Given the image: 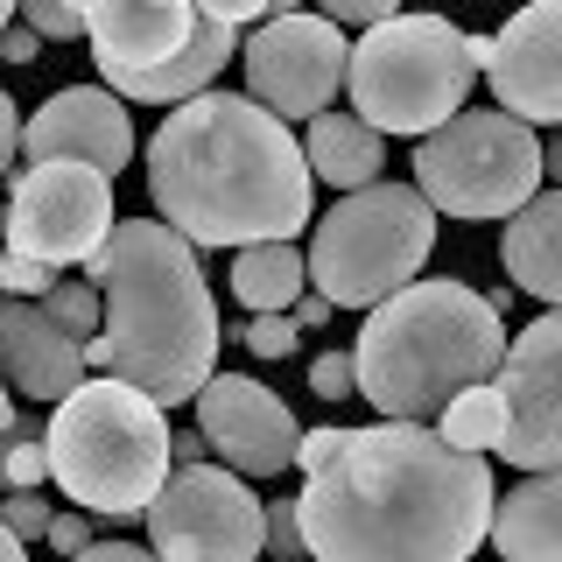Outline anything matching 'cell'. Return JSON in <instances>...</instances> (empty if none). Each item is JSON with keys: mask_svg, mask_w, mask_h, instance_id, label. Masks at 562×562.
I'll return each instance as SVG.
<instances>
[{"mask_svg": "<svg viewBox=\"0 0 562 562\" xmlns=\"http://www.w3.org/2000/svg\"><path fill=\"white\" fill-rule=\"evenodd\" d=\"M499 408H506V464L520 471H555L562 464V316L541 310L535 324L506 345L499 373Z\"/></svg>", "mask_w": 562, "mask_h": 562, "instance_id": "12", "label": "cell"}, {"mask_svg": "<svg viewBox=\"0 0 562 562\" xmlns=\"http://www.w3.org/2000/svg\"><path fill=\"white\" fill-rule=\"evenodd\" d=\"M148 198L183 246L295 239L316 211L303 140L246 92H198L169 105L148 140Z\"/></svg>", "mask_w": 562, "mask_h": 562, "instance_id": "2", "label": "cell"}, {"mask_svg": "<svg viewBox=\"0 0 562 562\" xmlns=\"http://www.w3.org/2000/svg\"><path fill=\"white\" fill-rule=\"evenodd\" d=\"M49 268H35V260H22V254H0V295H14V303H43L49 295Z\"/></svg>", "mask_w": 562, "mask_h": 562, "instance_id": "29", "label": "cell"}, {"mask_svg": "<svg viewBox=\"0 0 562 562\" xmlns=\"http://www.w3.org/2000/svg\"><path fill=\"white\" fill-rule=\"evenodd\" d=\"M113 233V183L85 162H35L8 190V254L35 268H70L92 260Z\"/></svg>", "mask_w": 562, "mask_h": 562, "instance_id": "10", "label": "cell"}, {"mask_svg": "<svg viewBox=\"0 0 562 562\" xmlns=\"http://www.w3.org/2000/svg\"><path fill=\"white\" fill-rule=\"evenodd\" d=\"M8 22H14V8H8V0H0V29H8Z\"/></svg>", "mask_w": 562, "mask_h": 562, "instance_id": "40", "label": "cell"}, {"mask_svg": "<svg viewBox=\"0 0 562 562\" xmlns=\"http://www.w3.org/2000/svg\"><path fill=\"white\" fill-rule=\"evenodd\" d=\"M49 514H57V506H49L43 492H8V499H0V527H8V535L22 541V549L49 535Z\"/></svg>", "mask_w": 562, "mask_h": 562, "instance_id": "27", "label": "cell"}, {"mask_svg": "<svg viewBox=\"0 0 562 562\" xmlns=\"http://www.w3.org/2000/svg\"><path fill=\"white\" fill-rule=\"evenodd\" d=\"M204 436L198 429H169V471H190V464H204Z\"/></svg>", "mask_w": 562, "mask_h": 562, "instance_id": "35", "label": "cell"}, {"mask_svg": "<svg viewBox=\"0 0 562 562\" xmlns=\"http://www.w3.org/2000/svg\"><path fill=\"white\" fill-rule=\"evenodd\" d=\"M485 535L506 562H562V479L555 471H527L506 499H492Z\"/></svg>", "mask_w": 562, "mask_h": 562, "instance_id": "19", "label": "cell"}, {"mask_svg": "<svg viewBox=\"0 0 562 562\" xmlns=\"http://www.w3.org/2000/svg\"><path fill=\"white\" fill-rule=\"evenodd\" d=\"M190 35H198L190 0H105V8H85V43H92V64L105 70L113 99L148 85L176 49H190Z\"/></svg>", "mask_w": 562, "mask_h": 562, "instance_id": "14", "label": "cell"}, {"mask_svg": "<svg viewBox=\"0 0 562 562\" xmlns=\"http://www.w3.org/2000/svg\"><path fill=\"white\" fill-rule=\"evenodd\" d=\"M0 499H8V492H0Z\"/></svg>", "mask_w": 562, "mask_h": 562, "instance_id": "41", "label": "cell"}, {"mask_svg": "<svg viewBox=\"0 0 562 562\" xmlns=\"http://www.w3.org/2000/svg\"><path fill=\"white\" fill-rule=\"evenodd\" d=\"M140 520L155 562H260V499L225 464L169 471Z\"/></svg>", "mask_w": 562, "mask_h": 562, "instance_id": "9", "label": "cell"}, {"mask_svg": "<svg viewBox=\"0 0 562 562\" xmlns=\"http://www.w3.org/2000/svg\"><path fill=\"white\" fill-rule=\"evenodd\" d=\"M429 246H436V211L408 183H366L316 218L303 274H310L316 303L373 310L422 274Z\"/></svg>", "mask_w": 562, "mask_h": 562, "instance_id": "7", "label": "cell"}, {"mask_svg": "<svg viewBox=\"0 0 562 562\" xmlns=\"http://www.w3.org/2000/svg\"><path fill=\"white\" fill-rule=\"evenodd\" d=\"M22 29L35 43H70V35H85V8H70V0H22Z\"/></svg>", "mask_w": 562, "mask_h": 562, "instance_id": "26", "label": "cell"}, {"mask_svg": "<svg viewBox=\"0 0 562 562\" xmlns=\"http://www.w3.org/2000/svg\"><path fill=\"white\" fill-rule=\"evenodd\" d=\"M198 436H204V450L225 457L233 479H281L295 464V443H303L281 394L246 373H211L198 386Z\"/></svg>", "mask_w": 562, "mask_h": 562, "instance_id": "13", "label": "cell"}, {"mask_svg": "<svg viewBox=\"0 0 562 562\" xmlns=\"http://www.w3.org/2000/svg\"><path fill=\"white\" fill-rule=\"evenodd\" d=\"M316 22H330V29H380V22H394V8L386 0H324V14Z\"/></svg>", "mask_w": 562, "mask_h": 562, "instance_id": "30", "label": "cell"}, {"mask_svg": "<svg viewBox=\"0 0 562 562\" xmlns=\"http://www.w3.org/2000/svg\"><path fill=\"white\" fill-rule=\"evenodd\" d=\"M70 562H155V549H140V541H92V549L70 555Z\"/></svg>", "mask_w": 562, "mask_h": 562, "instance_id": "34", "label": "cell"}, {"mask_svg": "<svg viewBox=\"0 0 562 562\" xmlns=\"http://www.w3.org/2000/svg\"><path fill=\"white\" fill-rule=\"evenodd\" d=\"M506 359V324L464 281H408L401 295L366 310L351 345V394H366L386 422L429 429L450 394L485 386Z\"/></svg>", "mask_w": 562, "mask_h": 562, "instance_id": "4", "label": "cell"}, {"mask_svg": "<svg viewBox=\"0 0 562 562\" xmlns=\"http://www.w3.org/2000/svg\"><path fill=\"white\" fill-rule=\"evenodd\" d=\"M303 169H310V183L324 176L330 190H366V183H380V169H386V140L366 127V120H351V113H316L310 120V140H303Z\"/></svg>", "mask_w": 562, "mask_h": 562, "instance_id": "20", "label": "cell"}, {"mask_svg": "<svg viewBox=\"0 0 562 562\" xmlns=\"http://www.w3.org/2000/svg\"><path fill=\"white\" fill-rule=\"evenodd\" d=\"M295 338H303V330H295L289 316H254V324L239 330V345L254 351V359H289V351H295Z\"/></svg>", "mask_w": 562, "mask_h": 562, "instance_id": "28", "label": "cell"}, {"mask_svg": "<svg viewBox=\"0 0 562 562\" xmlns=\"http://www.w3.org/2000/svg\"><path fill=\"white\" fill-rule=\"evenodd\" d=\"M0 380H8V394H29V401L57 408L70 386H85V345H70L43 316V303L0 295Z\"/></svg>", "mask_w": 562, "mask_h": 562, "instance_id": "17", "label": "cell"}, {"mask_svg": "<svg viewBox=\"0 0 562 562\" xmlns=\"http://www.w3.org/2000/svg\"><path fill=\"white\" fill-rule=\"evenodd\" d=\"M303 562H471L492 527V464L422 422L303 429Z\"/></svg>", "mask_w": 562, "mask_h": 562, "instance_id": "1", "label": "cell"}, {"mask_svg": "<svg viewBox=\"0 0 562 562\" xmlns=\"http://www.w3.org/2000/svg\"><path fill=\"white\" fill-rule=\"evenodd\" d=\"M43 316L64 330L70 345H92L99 338V289H85V281H49Z\"/></svg>", "mask_w": 562, "mask_h": 562, "instance_id": "24", "label": "cell"}, {"mask_svg": "<svg viewBox=\"0 0 562 562\" xmlns=\"http://www.w3.org/2000/svg\"><path fill=\"white\" fill-rule=\"evenodd\" d=\"M49 549H57V555H85V549H92V514H49Z\"/></svg>", "mask_w": 562, "mask_h": 562, "instance_id": "32", "label": "cell"}, {"mask_svg": "<svg viewBox=\"0 0 562 562\" xmlns=\"http://www.w3.org/2000/svg\"><path fill=\"white\" fill-rule=\"evenodd\" d=\"M0 485H8V492H43V485H49L43 429H35L29 415H14V436L0 443Z\"/></svg>", "mask_w": 562, "mask_h": 562, "instance_id": "23", "label": "cell"}, {"mask_svg": "<svg viewBox=\"0 0 562 562\" xmlns=\"http://www.w3.org/2000/svg\"><path fill=\"white\" fill-rule=\"evenodd\" d=\"M49 479L92 520H140L169 479V415L120 380H85L49 408Z\"/></svg>", "mask_w": 562, "mask_h": 562, "instance_id": "5", "label": "cell"}, {"mask_svg": "<svg viewBox=\"0 0 562 562\" xmlns=\"http://www.w3.org/2000/svg\"><path fill=\"white\" fill-rule=\"evenodd\" d=\"M345 57H351V43L330 22H316V14H268L254 35H239L246 99L260 113H274L281 127L330 113V99L345 85Z\"/></svg>", "mask_w": 562, "mask_h": 562, "instance_id": "11", "label": "cell"}, {"mask_svg": "<svg viewBox=\"0 0 562 562\" xmlns=\"http://www.w3.org/2000/svg\"><path fill=\"white\" fill-rule=\"evenodd\" d=\"M310 394L316 401H345L351 394V351H324V359H310Z\"/></svg>", "mask_w": 562, "mask_h": 562, "instance_id": "31", "label": "cell"}, {"mask_svg": "<svg viewBox=\"0 0 562 562\" xmlns=\"http://www.w3.org/2000/svg\"><path fill=\"white\" fill-rule=\"evenodd\" d=\"M0 562H29V549H22V541L8 535V527H0Z\"/></svg>", "mask_w": 562, "mask_h": 562, "instance_id": "39", "label": "cell"}, {"mask_svg": "<svg viewBox=\"0 0 562 562\" xmlns=\"http://www.w3.org/2000/svg\"><path fill=\"white\" fill-rule=\"evenodd\" d=\"M14 436V401H8V380H0V443Z\"/></svg>", "mask_w": 562, "mask_h": 562, "instance_id": "38", "label": "cell"}, {"mask_svg": "<svg viewBox=\"0 0 562 562\" xmlns=\"http://www.w3.org/2000/svg\"><path fill=\"white\" fill-rule=\"evenodd\" d=\"M85 289H99V338L85 366L148 394L155 408L198 401L218 373V303L198 268V246H183L162 218H113V233L85 260Z\"/></svg>", "mask_w": 562, "mask_h": 562, "instance_id": "3", "label": "cell"}, {"mask_svg": "<svg viewBox=\"0 0 562 562\" xmlns=\"http://www.w3.org/2000/svg\"><path fill=\"white\" fill-rule=\"evenodd\" d=\"M22 155V105H14L8 92H0V176H8V162Z\"/></svg>", "mask_w": 562, "mask_h": 562, "instance_id": "33", "label": "cell"}, {"mask_svg": "<svg viewBox=\"0 0 562 562\" xmlns=\"http://www.w3.org/2000/svg\"><path fill=\"white\" fill-rule=\"evenodd\" d=\"M485 78L499 92V113L520 120V127H555L562 120V8L555 0H535L527 14H514L499 35H492Z\"/></svg>", "mask_w": 562, "mask_h": 562, "instance_id": "15", "label": "cell"}, {"mask_svg": "<svg viewBox=\"0 0 562 562\" xmlns=\"http://www.w3.org/2000/svg\"><path fill=\"white\" fill-rule=\"evenodd\" d=\"M310 274H303V254L289 239H268V246H239L233 254V295L254 316H289L303 303Z\"/></svg>", "mask_w": 562, "mask_h": 562, "instance_id": "21", "label": "cell"}, {"mask_svg": "<svg viewBox=\"0 0 562 562\" xmlns=\"http://www.w3.org/2000/svg\"><path fill=\"white\" fill-rule=\"evenodd\" d=\"M436 436H443L450 450H499V436H506V408H499V386H464V394H450L443 401V415H436Z\"/></svg>", "mask_w": 562, "mask_h": 562, "instance_id": "22", "label": "cell"}, {"mask_svg": "<svg viewBox=\"0 0 562 562\" xmlns=\"http://www.w3.org/2000/svg\"><path fill=\"white\" fill-rule=\"evenodd\" d=\"M415 198L450 218H514L541 190V134L506 120L499 105L457 113L415 140Z\"/></svg>", "mask_w": 562, "mask_h": 562, "instance_id": "8", "label": "cell"}, {"mask_svg": "<svg viewBox=\"0 0 562 562\" xmlns=\"http://www.w3.org/2000/svg\"><path fill=\"white\" fill-rule=\"evenodd\" d=\"M499 260L514 274V289H527L541 310L562 303V190H535L514 218H506Z\"/></svg>", "mask_w": 562, "mask_h": 562, "instance_id": "18", "label": "cell"}, {"mask_svg": "<svg viewBox=\"0 0 562 562\" xmlns=\"http://www.w3.org/2000/svg\"><path fill=\"white\" fill-rule=\"evenodd\" d=\"M289 324H295V330H324V324H330V303H316V295H303Z\"/></svg>", "mask_w": 562, "mask_h": 562, "instance_id": "37", "label": "cell"}, {"mask_svg": "<svg viewBox=\"0 0 562 562\" xmlns=\"http://www.w3.org/2000/svg\"><path fill=\"white\" fill-rule=\"evenodd\" d=\"M345 85H351V120H366L380 140L386 134L422 140L464 113L479 64L464 49V29L436 22V14H394L351 43Z\"/></svg>", "mask_w": 562, "mask_h": 562, "instance_id": "6", "label": "cell"}, {"mask_svg": "<svg viewBox=\"0 0 562 562\" xmlns=\"http://www.w3.org/2000/svg\"><path fill=\"white\" fill-rule=\"evenodd\" d=\"M260 555L303 562V527H295V499H260Z\"/></svg>", "mask_w": 562, "mask_h": 562, "instance_id": "25", "label": "cell"}, {"mask_svg": "<svg viewBox=\"0 0 562 562\" xmlns=\"http://www.w3.org/2000/svg\"><path fill=\"white\" fill-rule=\"evenodd\" d=\"M0 57H8V64H35V57H43V43H35L22 22H8V29H0Z\"/></svg>", "mask_w": 562, "mask_h": 562, "instance_id": "36", "label": "cell"}, {"mask_svg": "<svg viewBox=\"0 0 562 562\" xmlns=\"http://www.w3.org/2000/svg\"><path fill=\"white\" fill-rule=\"evenodd\" d=\"M22 155L35 162H85L113 183L134 155V127H127V105H120L105 85H70V92H49L43 113L22 120Z\"/></svg>", "mask_w": 562, "mask_h": 562, "instance_id": "16", "label": "cell"}]
</instances>
